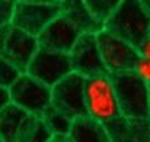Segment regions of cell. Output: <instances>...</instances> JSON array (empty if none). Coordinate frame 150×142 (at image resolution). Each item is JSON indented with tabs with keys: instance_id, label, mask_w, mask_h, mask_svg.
I'll return each mask as SVG.
<instances>
[{
	"instance_id": "d4e9b609",
	"label": "cell",
	"mask_w": 150,
	"mask_h": 142,
	"mask_svg": "<svg viewBox=\"0 0 150 142\" xmlns=\"http://www.w3.org/2000/svg\"><path fill=\"white\" fill-rule=\"evenodd\" d=\"M49 142H72L69 136H53Z\"/></svg>"
},
{
	"instance_id": "83f0119b",
	"label": "cell",
	"mask_w": 150,
	"mask_h": 142,
	"mask_svg": "<svg viewBox=\"0 0 150 142\" xmlns=\"http://www.w3.org/2000/svg\"><path fill=\"white\" fill-rule=\"evenodd\" d=\"M0 142H4V139H3V138H1V137H0Z\"/></svg>"
},
{
	"instance_id": "30bf717a",
	"label": "cell",
	"mask_w": 150,
	"mask_h": 142,
	"mask_svg": "<svg viewBox=\"0 0 150 142\" xmlns=\"http://www.w3.org/2000/svg\"><path fill=\"white\" fill-rule=\"evenodd\" d=\"M39 49L40 45L37 37L9 25L4 40L1 56L6 57L9 63H12L23 73H25Z\"/></svg>"
},
{
	"instance_id": "484cf974",
	"label": "cell",
	"mask_w": 150,
	"mask_h": 142,
	"mask_svg": "<svg viewBox=\"0 0 150 142\" xmlns=\"http://www.w3.org/2000/svg\"><path fill=\"white\" fill-rule=\"evenodd\" d=\"M144 1V6H145V8L147 9V12L150 13V0H142Z\"/></svg>"
},
{
	"instance_id": "5bb4252c",
	"label": "cell",
	"mask_w": 150,
	"mask_h": 142,
	"mask_svg": "<svg viewBox=\"0 0 150 142\" xmlns=\"http://www.w3.org/2000/svg\"><path fill=\"white\" fill-rule=\"evenodd\" d=\"M68 136L72 142H113L106 126L89 116L74 119Z\"/></svg>"
},
{
	"instance_id": "e0dca14e",
	"label": "cell",
	"mask_w": 150,
	"mask_h": 142,
	"mask_svg": "<svg viewBox=\"0 0 150 142\" xmlns=\"http://www.w3.org/2000/svg\"><path fill=\"white\" fill-rule=\"evenodd\" d=\"M41 118L53 136H68L73 122L69 117L54 109L52 105L44 112Z\"/></svg>"
},
{
	"instance_id": "4fadbf2b",
	"label": "cell",
	"mask_w": 150,
	"mask_h": 142,
	"mask_svg": "<svg viewBox=\"0 0 150 142\" xmlns=\"http://www.w3.org/2000/svg\"><path fill=\"white\" fill-rule=\"evenodd\" d=\"M61 13L76 27L81 35H98L105 29L101 23H98L89 12L88 7L82 0H67L61 1Z\"/></svg>"
},
{
	"instance_id": "9a60e30c",
	"label": "cell",
	"mask_w": 150,
	"mask_h": 142,
	"mask_svg": "<svg viewBox=\"0 0 150 142\" xmlns=\"http://www.w3.org/2000/svg\"><path fill=\"white\" fill-rule=\"evenodd\" d=\"M28 116V113L12 102L0 112V137L4 142H16L20 129Z\"/></svg>"
},
{
	"instance_id": "7c38bea8",
	"label": "cell",
	"mask_w": 150,
	"mask_h": 142,
	"mask_svg": "<svg viewBox=\"0 0 150 142\" xmlns=\"http://www.w3.org/2000/svg\"><path fill=\"white\" fill-rule=\"evenodd\" d=\"M105 126L113 142H150V118L121 116Z\"/></svg>"
},
{
	"instance_id": "f1b7e54d",
	"label": "cell",
	"mask_w": 150,
	"mask_h": 142,
	"mask_svg": "<svg viewBox=\"0 0 150 142\" xmlns=\"http://www.w3.org/2000/svg\"><path fill=\"white\" fill-rule=\"evenodd\" d=\"M149 37H150V31H149Z\"/></svg>"
},
{
	"instance_id": "cb8c5ba5",
	"label": "cell",
	"mask_w": 150,
	"mask_h": 142,
	"mask_svg": "<svg viewBox=\"0 0 150 142\" xmlns=\"http://www.w3.org/2000/svg\"><path fill=\"white\" fill-rule=\"evenodd\" d=\"M9 27H4V28H0V56H1V51H3V45H4V40H6L7 32H8Z\"/></svg>"
},
{
	"instance_id": "ba28073f",
	"label": "cell",
	"mask_w": 150,
	"mask_h": 142,
	"mask_svg": "<svg viewBox=\"0 0 150 142\" xmlns=\"http://www.w3.org/2000/svg\"><path fill=\"white\" fill-rule=\"evenodd\" d=\"M72 72L73 71L69 54L40 48L32 59L25 73L44 85L53 88Z\"/></svg>"
},
{
	"instance_id": "277c9868",
	"label": "cell",
	"mask_w": 150,
	"mask_h": 142,
	"mask_svg": "<svg viewBox=\"0 0 150 142\" xmlns=\"http://www.w3.org/2000/svg\"><path fill=\"white\" fill-rule=\"evenodd\" d=\"M61 12V1H15L11 25L37 37Z\"/></svg>"
},
{
	"instance_id": "6da1fadb",
	"label": "cell",
	"mask_w": 150,
	"mask_h": 142,
	"mask_svg": "<svg viewBox=\"0 0 150 142\" xmlns=\"http://www.w3.org/2000/svg\"><path fill=\"white\" fill-rule=\"evenodd\" d=\"M105 31L138 49L149 37L150 31V13L144 1L121 0L113 16L105 24Z\"/></svg>"
},
{
	"instance_id": "5b68a950",
	"label": "cell",
	"mask_w": 150,
	"mask_h": 142,
	"mask_svg": "<svg viewBox=\"0 0 150 142\" xmlns=\"http://www.w3.org/2000/svg\"><path fill=\"white\" fill-rule=\"evenodd\" d=\"M96 37L104 64L110 76L134 72L138 60L141 59L138 49L105 29Z\"/></svg>"
},
{
	"instance_id": "603a6c76",
	"label": "cell",
	"mask_w": 150,
	"mask_h": 142,
	"mask_svg": "<svg viewBox=\"0 0 150 142\" xmlns=\"http://www.w3.org/2000/svg\"><path fill=\"white\" fill-rule=\"evenodd\" d=\"M8 104H11V97H9V92L6 89L0 88V112L3 110Z\"/></svg>"
},
{
	"instance_id": "8fae6325",
	"label": "cell",
	"mask_w": 150,
	"mask_h": 142,
	"mask_svg": "<svg viewBox=\"0 0 150 142\" xmlns=\"http://www.w3.org/2000/svg\"><path fill=\"white\" fill-rule=\"evenodd\" d=\"M80 36L76 27L61 13L37 36V40L40 48L69 54Z\"/></svg>"
},
{
	"instance_id": "7402d4cb",
	"label": "cell",
	"mask_w": 150,
	"mask_h": 142,
	"mask_svg": "<svg viewBox=\"0 0 150 142\" xmlns=\"http://www.w3.org/2000/svg\"><path fill=\"white\" fill-rule=\"evenodd\" d=\"M138 53L142 59L150 60V37H147L144 43L138 47Z\"/></svg>"
},
{
	"instance_id": "d6986e66",
	"label": "cell",
	"mask_w": 150,
	"mask_h": 142,
	"mask_svg": "<svg viewBox=\"0 0 150 142\" xmlns=\"http://www.w3.org/2000/svg\"><path fill=\"white\" fill-rule=\"evenodd\" d=\"M23 72L17 69L6 57L0 56V88L9 90L11 86L20 78Z\"/></svg>"
},
{
	"instance_id": "7a4b0ae2",
	"label": "cell",
	"mask_w": 150,
	"mask_h": 142,
	"mask_svg": "<svg viewBox=\"0 0 150 142\" xmlns=\"http://www.w3.org/2000/svg\"><path fill=\"white\" fill-rule=\"evenodd\" d=\"M85 108L91 118L104 125L122 116L110 74L85 78Z\"/></svg>"
},
{
	"instance_id": "4316f807",
	"label": "cell",
	"mask_w": 150,
	"mask_h": 142,
	"mask_svg": "<svg viewBox=\"0 0 150 142\" xmlns=\"http://www.w3.org/2000/svg\"><path fill=\"white\" fill-rule=\"evenodd\" d=\"M149 118H150V86H149Z\"/></svg>"
},
{
	"instance_id": "52a82bcc",
	"label": "cell",
	"mask_w": 150,
	"mask_h": 142,
	"mask_svg": "<svg viewBox=\"0 0 150 142\" xmlns=\"http://www.w3.org/2000/svg\"><path fill=\"white\" fill-rule=\"evenodd\" d=\"M52 106L74 121L85 117V78L72 72L52 88Z\"/></svg>"
},
{
	"instance_id": "ac0fdd59",
	"label": "cell",
	"mask_w": 150,
	"mask_h": 142,
	"mask_svg": "<svg viewBox=\"0 0 150 142\" xmlns=\"http://www.w3.org/2000/svg\"><path fill=\"white\" fill-rule=\"evenodd\" d=\"M120 1L121 0H85V4L94 19L105 27L106 21L118 8Z\"/></svg>"
},
{
	"instance_id": "3957f363",
	"label": "cell",
	"mask_w": 150,
	"mask_h": 142,
	"mask_svg": "<svg viewBox=\"0 0 150 142\" xmlns=\"http://www.w3.org/2000/svg\"><path fill=\"white\" fill-rule=\"evenodd\" d=\"M121 114L126 118H149V85L134 72L112 76Z\"/></svg>"
},
{
	"instance_id": "44dd1931",
	"label": "cell",
	"mask_w": 150,
	"mask_h": 142,
	"mask_svg": "<svg viewBox=\"0 0 150 142\" xmlns=\"http://www.w3.org/2000/svg\"><path fill=\"white\" fill-rule=\"evenodd\" d=\"M134 73H136L144 83H146L147 85L150 86V60L142 59L141 57L136 65Z\"/></svg>"
},
{
	"instance_id": "8992f818",
	"label": "cell",
	"mask_w": 150,
	"mask_h": 142,
	"mask_svg": "<svg viewBox=\"0 0 150 142\" xmlns=\"http://www.w3.org/2000/svg\"><path fill=\"white\" fill-rule=\"evenodd\" d=\"M11 102L31 116L41 117L52 105V88L23 73L9 89Z\"/></svg>"
},
{
	"instance_id": "ffe728a7",
	"label": "cell",
	"mask_w": 150,
	"mask_h": 142,
	"mask_svg": "<svg viewBox=\"0 0 150 142\" xmlns=\"http://www.w3.org/2000/svg\"><path fill=\"white\" fill-rule=\"evenodd\" d=\"M15 1H0V28L11 25Z\"/></svg>"
},
{
	"instance_id": "9c48e42d",
	"label": "cell",
	"mask_w": 150,
	"mask_h": 142,
	"mask_svg": "<svg viewBox=\"0 0 150 142\" xmlns=\"http://www.w3.org/2000/svg\"><path fill=\"white\" fill-rule=\"evenodd\" d=\"M72 71L84 78L109 74L104 64L96 35H81L69 53Z\"/></svg>"
},
{
	"instance_id": "2e32d148",
	"label": "cell",
	"mask_w": 150,
	"mask_h": 142,
	"mask_svg": "<svg viewBox=\"0 0 150 142\" xmlns=\"http://www.w3.org/2000/svg\"><path fill=\"white\" fill-rule=\"evenodd\" d=\"M53 137L41 117L29 114L20 129L16 142H49Z\"/></svg>"
}]
</instances>
